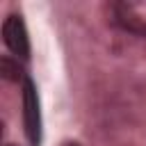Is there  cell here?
<instances>
[{
	"mask_svg": "<svg viewBox=\"0 0 146 146\" xmlns=\"http://www.w3.org/2000/svg\"><path fill=\"white\" fill-rule=\"evenodd\" d=\"M116 25L123 30L146 36V0H119L112 5Z\"/></svg>",
	"mask_w": 146,
	"mask_h": 146,
	"instance_id": "cell-1",
	"label": "cell"
},
{
	"mask_svg": "<svg viewBox=\"0 0 146 146\" xmlns=\"http://www.w3.org/2000/svg\"><path fill=\"white\" fill-rule=\"evenodd\" d=\"M23 123L32 146L41 141V112H39V96L34 82L27 78L23 80Z\"/></svg>",
	"mask_w": 146,
	"mask_h": 146,
	"instance_id": "cell-2",
	"label": "cell"
},
{
	"mask_svg": "<svg viewBox=\"0 0 146 146\" xmlns=\"http://www.w3.org/2000/svg\"><path fill=\"white\" fill-rule=\"evenodd\" d=\"M2 39H5V46L18 55V57H27L30 55V39H27V30H25V23L21 16L11 14L5 18L2 23Z\"/></svg>",
	"mask_w": 146,
	"mask_h": 146,
	"instance_id": "cell-3",
	"label": "cell"
},
{
	"mask_svg": "<svg viewBox=\"0 0 146 146\" xmlns=\"http://www.w3.org/2000/svg\"><path fill=\"white\" fill-rule=\"evenodd\" d=\"M0 75H2L5 80H9V82L27 80V78H25V73H23V68H21L16 62H11L9 57H2V59H0Z\"/></svg>",
	"mask_w": 146,
	"mask_h": 146,
	"instance_id": "cell-4",
	"label": "cell"
},
{
	"mask_svg": "<svg viewBox=\"0 0 146 146\" xmlns=\"http://www.w3.org/2000/svg\"><path fill=\"white\" fill-rule=\"evenodd\" d=\"M66 146H78V144H66Z\"/></svg>",
	"mask_w": 146,
	"mask_h": 146,
	"instance_id": "cell-5",
	"label": "cell"
},
{
	"mask_svg": "<svg viewBox=\"0 0 146 146\" xmlns=\"http://www.w3.org/2000/svg\"><path fill=\"white\" fill-rule=\"evenodd\" d=\"M7 146H14V144H7Z\"/></svg>",
	"mask_w": 146,
	"mask_h": 146,
	"instance_id": "cell-6",
	"label": "cell"
}]
</instances>
